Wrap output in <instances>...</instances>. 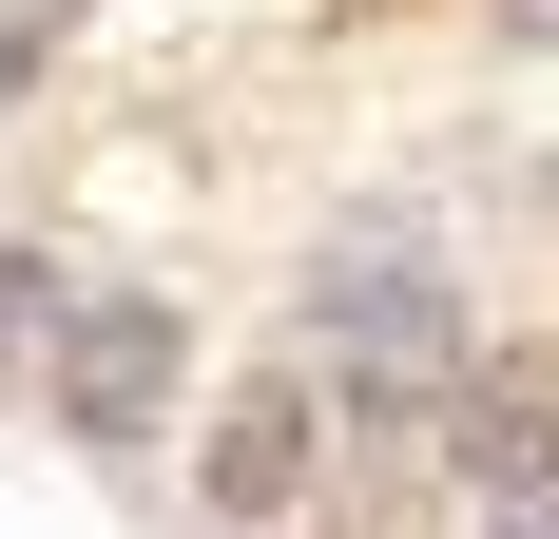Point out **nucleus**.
Returning a JSON list of instances; mask_svg holds the SVG:
<instances>
[{
    "label": "nucleus",
    "instance_id": "nucleus-4",
    "mask_svg": "<svg viewBox=\"0 0 559 539\" xmlns=\"http://www.w3.org/2000/svg\"><path fill=\"white\" fill-rule=\"evenodd\" d=\"M463 482L502 501V520L559 501V367H483V385H463Z\"/></svg>",
    "mask_w": 559,
    "mask_h": 539
},
{
    "label": "nucleus",
    "instance_id": "nucleus-5",
    "mask_svg": "<svg viewBox=\"0 0 559 539\" xmlns=\"http://www.w3.org/2000/svg\"><path fill=\"white\" fill-rule=\"evenodd\" d=\"M58 309H78V289H58L39 251H0V347H58Z\"/></svg>",
    "mask_w": 559,
    "mask_h": 539
},
{
    "label": "nucleus",
    "instance_id": "nucleus-2",
    "mask_svg": "<svg viewBox=\"0 0 559 539\" xmlns=\"http://www.w3.org/2000/svg\"><path fill=\"white\" fill-rule=\"evenodd\" d=\"M174 385H193V327L155 289H97V309H58V424L78 443H155Z\"/></svg>",
    "mask_w": 559,
    "mask_h": 539
},
{
    "label": "nucleus",
    "instance_id": "nucleus-1",
    "mask_svg": "<svg viewBox=\"0 0 559 539\" xmlns=\"http://www.w3.org/2000/svg\"><path fill=\"white\" fill-rule=\"evenodd\" d=\"M309 309H329V347H347V405L405 443V424H425V385L463 367L444 270H425V251H329V289H309Z\"/></svg>",
    "mask_w": 559,
    "mask_h": 539
},
{
    "label": "nucleus",
    "instance_id": "nucleus-6",
    "mask_svg": "<svg viewBox=\"0 0 559 539\" xmlns=\"http://www.w3.org/2000/svg\"><path fill=\"white\" fill-rule=\"evenodd\" d=\"M521 20H540V39H559V0H521Z\"/></svg>",
    "mask_w": 559,
    "mask_h": 539
},
{
    "label": "nucleus",
    "instance_id": "nucleus-3",
    "mask_svg": "<svg viewBox=\"0 0 559 539\" xmlns=\"http://www.w3.org/2000/svg\"><path fill=\"white\" fill-rule=\"evenodd\" d=\"M309 463H329V405H309L289 367H251V385L213 405V443H193L213 520H289V501H309Z\"/></svg>",
    "mask_w": 559,
    "mask_h": 539
}]
</instances>
